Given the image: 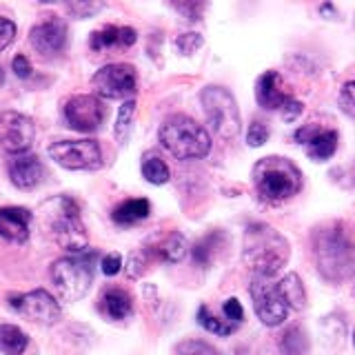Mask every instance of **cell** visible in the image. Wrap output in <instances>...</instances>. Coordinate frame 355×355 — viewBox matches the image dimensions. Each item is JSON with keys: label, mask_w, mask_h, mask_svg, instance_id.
<instances>
[{"label": "cell", "mask_w": 355, "mask_h": 355, "mask_svg": "<svg viewBox=\"0 0 355 355\" xmlns=\"http://www.w3.org/2000/svg\"><path fill=\"white\" fill-rule=\"evenodd\" d=\"M67 14L73 18H92L98 11H103V3H92V0H76V3H64Z\"/></svg>", "instance_id": "30"}, {"label": "cell", "mask_w": 355, "mask_h": 355, "mask_svg": "<svg viewBox=\"0 0 355 355\" xmlns=\"http://www.w3.org/2000/svg\"><path fill=\"white\" fill-rule=\"evenodd\" d=\"M94 258L96 253H80L60 258L51 264V280L55 293L62 302H78L89 291L94 282Z\"/></svg>", "instance_id": "6"}, {"label": "cell", "mask_w": 355, "mask_h": 355, "mask_svg": "<svg viewBox=\"0 0 355 355\" xmlns=\"http://www.w3.org/2000/svg\"><path fill=\"white\" fill-rule=\"evenodd\" d=\"M29 42H31V47L36 49V53L44 55V58L60 53L67 44V25L58 18L44 20L40 25L31 27Z\"/></svg>", "instance_id": "14"}, {"label": "cell", "mask_w": 355, "mask_h": 355, "mask_svg": "<svg viewBox=\"0 0 355 355\" xmlns=\"http://www.w3.org/2000/svg\"><path fill=\"white\" fill-rule=\"evenodd\" d=\"M288 255H291L288 240L273 227L253 222L244 231L242 260L258 277H273L288 262Z\"/></svg>", "instance_id": "1"}, {"label": "cell", "mask_w": 355, "mask_h": 355, "mask_svg": "<svg viewBox=\"0 0 355 355\" xmlns=\"http://www.w3.org/2000/svg\"><path fill=\"white\" fill-rule=\"evenodd\" d=\"M142 264H144V260L140 258L138 253H133L131 258H129V266H131V269H129V275H131V277H138V275L142 273V269H144Z\"/></svg>", "instance_id": "41"}, {"label": "cell", "mask_w": 355, "mask_h": 355, "mask_svg": "<svg viewBox=\"0 0 355 355\" xmlns=\"http://www.w3.org/2000/svg\"><path fill=\"white\" fill-rule=\"evenodd\" d=\"M202 36L200 33H193V31H189V33H180V36L175 38V47L178 51H180L182 55H191L196 53L200 47H202Z\"/></svg>", "instance_id": "32"}, {"label": "cell", "mask_w": 355, "mask_h": 355, "mask_svg": "<svg viewBox=\"0 0 355 355\" xmlns=\"http://www.w3.org/2000/svg\"><path fill=\"white\" fill-rule=\"evenodd\" d=\"M249 293L253 300V309L262 324L266 327H280L288 315V304L284 295L280 293V286L271 282L269 277H253Z\"/></svg>", "instance_id": "9"}, {"label": "cell", "mask_w": 355, "mask_h": 355, "mask_svg": "<svg viewBox=\"0 0 355 355\" xmlns=\"http://www.w3.org/2000/svg\"><path fill=\"white\" fill-rule=\"evenodd\" d=\"M9 306L18 311L22 318L38 322V324H55L62 315L58 300L44 291V288H36V291L20 293V295H11Z\"/></svg>", "instance_id": "11"}, {"label": "cell", "mask_w": 355, "mask_h": 355, "mask_svg": "<svg viewBox=\"0 0 355 355\" xmlns=\"http://www.w3.org/2000/svg\"><path fill=\"white\" fill-rule=\"evenodd\" d=\"M64 111V120L69 122V127L76 131H96L105 120V107L100 103L98 96H89V94H80V96H71L62 107Z\"/></svg>", "instance_id": "13"}, {"label": "cell", "mask_w": 355, "mask_h": 355, "mask_svg": "<svg viewBox=\"0 0 355 355\" xmlns=\"http://www.w3.org/2000/svg\"><path fill=\"white\" fill-rule=\"evenodd\" d=\"M253 182L266 202H282L302 189V173L291 160L280 158V155H269V158L255 162Z\"/></svg>", "instance_id": "5"}, {"label": "cell", "mask_w": 355, "mask_h": 355, "mask_svg": "<svg viewBox=\"0 0 355 355\" xmlns=\"http://www.w3.org/2000/svg\"><path fill=\"white\" fill-rule=\"evenodd\" d=\"M222 311H225V318L229 320V324H240V322L244 320V309H242V304L238 302L236 297H229L227 302H225V306H222Z\"/></svg>", "instance_id": "35"}, {"label": "cell", "mask_w": 355, "mask_h": 355, "mask_svg": "<svg viewBox=\"0 0 355 355\" xmlns=\"http://www.w3.org/2000/svg\"><path fill=\"white\" fill-rule=\"evenodd\" d=\"M29 344L27 333L14 324H0V351L5 355H22Z\"/></svg>", "instance_id": "23"}, {"label": "cell", "mask_w": 355, "mask_h": 355, "mask_svg": "<svg viewBox=\"0 0 355 355\" xmlns=\"http://www.w3.org/2000/svg\"><path fill=\"white\" fill-rule=\"evenodd\" d=\"M31 211L25 207H5L0 209V238L14 244H22L29 238Z\"/></svg>", "instance_id": "18"}, {"label": "cell", "mask_w": 355, "mask_h": 355, "mask_svg": "<svg viewBox=\"0 0 355 355\" xmlns=\"http://www.w3.org/2000/svg\"><path fill=\"white\" fill-rule=\"evenodd\" d=\"M178 355H218V351L209 342L202 340H184L175 347Z\"/></svg>", "instance_id": "31"}, {"label": "cell", "mask_w": 355, "mask_h": 355, "mask_svg": "<svg viewBox=\"0 0 355 355\" xmlns=\"http://www.w3.org/2000/svg\"><path fill=\"white\" fill-rule=\"evenodd\" d=\"M100 266H103V273L105 275H118L120 269H122V258H120V253H109L103 258V262H100Z\"/></svg>", "instance_id": "38"}, {"label": "cell", "mask_w": 355, "mask_h": 355, "mask_svg": "<svg viewBox=\"0 0 355 355\" xmlns=\"http://www.w3.org/2000/svg\"><path fill=\"white\" fill-rule=\"evenodd\" d=\"M11 69H14V73L18 76V78H29L31 76V62L27 60V55H22V53H18L14 60H11Z\"/></svg>", "instance_id": "39"}, {"label": "cell", "mask_w": 355, "mask_h": 355, "mask_svg": "<svg viewBox=\"0 0 355 355\" xmlns=\"http://www.w3.org/2000/svg\"><path fill=\"white\" fill-rule=\"evenodd\" d=\"M220 240H225V233H222V231H211L209 236H205L193 247V260L200 266H209L211 260H214V255H216V249L220 247Z\"/></svg>", "instance_id": "24"}, {"label": "cell", "mask_w": 355, "mask_h": 355, "mask_svg": "<svg viewBox=\"0 0 355 355\" xmlns=\"http://www.w3.org/2000/svg\"><path fill=\"white\" fill-rule=\"evenodd\" d=\"M280 114H282V120H284V122H293L300 114H302V103H297V100L293 98L291 103H288V105L280 111Z\"/></svg>", "instance_id": "40"}, {"label": "cell", "mask_w": 355, "mask_h": 355, "mask_svg": "<svg viewBox=\"0 0 355 355\" xmlns=\"http://www.w3.org/2000/svg\"><path fill=\"white\" fill-rule=\"evenodd\" d=\"M49 155L71 171H94L103 166V151L96 140H58L49 147Z\"/></svg>", "instance_id": "8"}, {"label": "cell", "mask_w": 355, "mask_h": 355, "mask_svg": "<svg viewBox=\"0 0 355 355\" xmlns=\"http://www.w3.org/2000/svg\"><path fill=\"white\" fill-rule=\"evenodd\" d=\"M338 105H340V109L344 111V114L355 118V80H349L347 85L342 87Z\"/></svg>", "instance_id": "33"}, {"label": "cell", "mask_w": 355, "mask_h": 355, "mask_svg": "<svg viewBox=\"0 0 355 355\" xmlns=\"http://www.w3.org/2000/svg\"><path fill=\"white\" fill-rule=\"evenodd\" d=\"M36 138V125L25 114L3 111L0 114V147L11 155L27 153Z\"/></svg>", "instance_id": "12"}, {"label": "cell", "mask_w": 355, "mask_h": 355, "mask_svg": "<svg viewBox=\"0 0 355 355\" xmlns=\"http://www.w3.org/2000/svg\"><path fill=\"white\" fill-rule=\"evenodd\" d=\"M7 173L11 178V184L20 191H31L36 189L42 180V162L38 160V155L33 153H16L11 155L7 162Z\"/></svg>", "instance_id": "15"}, {"label": "cell", "mask_w": 355, "mask_h": 355, "mask_svg": "<svg viewBox=\"0 0 355 355\" xmlns=\"http://www.w3.org/2000/svg\"><path fill=\"white\" fill-rule=\"evenodd\" d=\"M142 175H144V180L151 184H166L169 182V166H166L164 160L158 158V155L149 153L142 158Z\"/></svg>", "instance_id": "25"}, {"label": "cell", "mask_w": 355, "mask_h": 355, "mask_svg": "<svg viewBox=\"0 0 355 355\" xmlns=\"http://www.w3.org/2000/svg\"><path fill=\"white\" fill-rule=\"evenodd\" d=\"M353 295H355V286H353Z\"/></svg>", "instance_id": "44"}, {"label": "cell", "mask_w": 355, "mask_h": 355, "mask_svg": "<svg viewBox=\"0 0 355 355\" xmlns=\"http://www.w3.org/2000/svg\"><path fill=\"white\" fill-rule=\"evenodd\" d=\"M295 140L300 144H304L309 158L315 162L329 160L338 151V131H327L313 125H306L295 131Z\"/></svg>", "instance_id": "16"}, {"label": "cell", "mask_w": 355, "mask_h": 355, "mask_svg": "<svg viewBox=\"0 0 355 355\" xmlns=\"http://www.w3.org/2000/svg\"><path fill=\"white\" fill-rule=\"evenodd\" d=\"M277 286H280V293L284 295L288 309L293 311H302L304 304H306V291H304V284L302 280H300L297 273H288L284 275L280 282H277Z\"/></svg>", "instance_id": "22"}, {"label": "cell", "mask_w": 355, "mask_h": 355, "mask_svg": "<svg viewBox=\"0 0 355 355\" xmlns=\"http://www.w3.org/2000/svg\"><path fill=\"white\" fill-rule=\"evenodd\" d=\"M173 9H178L187 20L193 22V20H200V16H202L205 5H200V3H173Z\"/></svg>", "instance_id": "37"}, {"label": "cell", "mask_w": 355, "mask_h": 355, "mask_svg": "<svg viewBox=\"0 0 355 355\" xmlns=\"http://www.w3.org/2000/svg\"><path fill=\"white\" fill-rule=\"evenodd\" d=\"M158 255L164 262H182L187 255V240L180 236V233H171L169 238L162 240V244L158 247Z\"/></svg>", "instance_id": "26"}, {"label": "cell", "mask_w": 355, "mask_h": 355, "mask_svg": "<svg viewBox=\"0 0 355 355\" xmlns=\"http://www.w3.org/2000/svg\"><path fill=\"white\" fill-rule=\"evenodd\" d=\"M92 85H94L96 96H100V98L125 100L136 94L138 78H136V69H133L131 64L114 62V64H107L100 71H96Z\"/></svg>", "instance_id": "10"}, {"label": "cell", "mask_w": 355, "mask_h": 355, "mask_svg": "<svg viewBox=\"0 0 355 355\" xmlns=\"http://www.w3.org/2000/svg\"><path fill=\"white\" fill-rule=\"evenodd\" d=\"M198 324L202 327V329H207L209 333H216V336H231L233 329H236L233 324H227V322L218 320V318L209 311L207 304H202V306L198 309Z\"/></svg>", "instance_id": "29"}, {"label": "cell", "mask_w": 355, "mask_h": 355, "mask_svg": "<svg viewBox=\"0 0 355 355\" xmlns=\"http://www.w3.org/2000/svg\"><path fill=\"white\" fill-rule=\"evenodd\" d=\"M353 347H355V329H353Z\"/></svg>", "instance_id": "43"}, {"label": "cell", "mask_w": 355, "mask_h": 355, "mask_svg": "<svg viewBox=\"0 0 355 355\" xmlns=\"http://www.w3.org/2000/svg\"><path fill=\"white\" fill-rule=\"evenodd\" d=\"M131 295L122 288H109L103 295V311L111 320H125L131 315Z\"/></svg>", "instance_id": "21"}, {"label": "cell", "mask_w": 355, "mask_h": 355, "mask_svg": "<svg viewBox=\"0 0 355 355\" xmlns=\"http://www.w3.org/2000/svg\"><path fill=\"white\" fill-rule=\"evenodd\" d=\"M38 220L60 249L69 251L71 255H80L87 251V229L80 220V209L71 198L58 196L47 200L38 211Z\"/></svg>", "instance_id": "2"}, {"label": "cell", "mask_w": 355, "mask_h": 355, "mask_svg": "<svg viewBox=\"0 0 355 355\" xmlns=\"http://www.w3.org/2000/svg\"><path fill=\"white\" fill-rule=\"evenodd\" d=\"M313 258L320 275L338 284L355 271V249L340 225L322 227L313 233Z\"/></svg>", "instance_id": "3"}, {"label": "cell", "mask_w": 355, "mask_h": 355, "mask_svg": "<svg viewBox=\"0 0 355 355\" xmlns=\"http://www.w3.org/2000/svg\"><path fill=\"white\" fill-rule=\"evenodd\" d=\"M5 83V73H3V69H0V85Z\"/></svg>", "instance_id": "42"}, {"label": "cell", "mask_w": 355, "mask_h": 355, "mask_svg": "<svg viewBox=\"0 0 355 355\" xmlns=\"http://www.w3.org/2000/svg\"><path fill=\"white\" fill-rule=\"evenodd\" d=\"M280 349H282V355H304L309 349V340L304 336V331L297 324L284 331V336L280 340Z\"/></svg>", "instance_id": "27"}, {"label": "cell", "mask_w": 355, "mask_h": 355, "mask_svg": "<svg viewBox=\"0 0 355 355\" xmlns=\"http://www.w3.org/2000/svg\"><path fill=\"white\" fill-rule=\"evenodd\" d=\"M133 116H136V100H127L125 105L118 111V120H116V140L120 144H125L129 140L131 125H133Z\"/></svg>", "instance_id": "28"}, {"label": "cell", "mask_w": 355, "mask_h": 355, "mask_svg": "<svg viewBox=\"0 0 355 355\" xmlns=\"http://www.w3.org/2000/svg\"><path fill=\"white\" fill-rule=\"evenodd\" d=\"M138 40V33L136 29L131 27H103L92 33V40H89V44H92L94 51H103V49H109V47H122L127 49L131 47L133 42Z\"/></svg>", "instance_id": "19"}, {"label": "cell", "mask_w": 355, "mask_h": 355, "mask_svg": "<svg viewBox=\"0 0 355 355\" xmlns=\"http://www.w3.org/2000/svg\"><path fill=\"white\" fill-rule=\"evenodd\" d=\"M151 214V205L147 198H133V200H125V202H120L114 214H111V218H114L116 225H136V222L149 218Z\"/></svg>", "instance_id": "20"}, {"label": "cell", "mask_w": 355, "mask_h": 355, "mask_svg": "<svg viewBox=\"0 0 355 355\" xmlns=\"http://www.w3.org/2000/svg\"><path fill=\"white\" fill-rule=\"evenodd\" d=\"M255 100H258L260 107L269 111H282L293 100V96L284 92L280 73L266 71L258 78V85H255Z\"/></svg>", "instance_id": "17"}, {"label": "cell", "mask_w": 355, "mask_h": 355, "mask_svg": "<svg viewBox=\"0 0 355 355\" xmlns=\"http://www.w3.org/2000/svg\"><path fill=\"white\" fill-rule=\"evenodd\" d=\"M16 38V25L7 18H0V51H5Z\"/></svg>", "instance_id": "36"}, {"label": "cell", "mask_w": 355, "mask_h": 355, "mask_svg": "<svg viewBox=\"0 0 355 355\" xmlns=\"http://www.w3.org/2000/svg\"><path fill=\"white\" fill-rule=\"evenodd\" d=\"M202 107L211 129L222 140H233L240 133V111L236 98L225 87H207L202 96Z\"/></svg>", "instance_id": "7"}, {"label": "cell", "mask_w": 355, "mask_h": 355, "mask_svg": "<svg viewBox=\"0 0 355 355\" xmlns=\"http://www.w3.org/2000/svg\"><path fill=\"white\" fill-rule=\"evenodd\" d=\"M158 138L162 147L178 160H200L211 151L207 129L189 116H169L160 125Z\"/></svg>", "instance_id": "4"}, {"label": "cell", "mask_w": 355, "mask_h": 355, "mask_svg": "<svg viewBox=\"0 0 355 355\" xmlns=\"http://www.w3.org/2000/svg\"><path fill=\"white\" fill-rule=\"evenodd\" d=\"M266 138H269V129H266V125L260 120H253L249 131H247L249 147H262V144L266 142Z\"/></svg>", "instance_id": "34"}]
</instances>
